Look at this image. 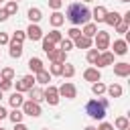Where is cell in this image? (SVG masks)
Masks as SVG:
<instances>
[{"mask_svg":"<svg viewBox=\"0 0 130 130\" xmlns=\"http://www.w3.org/2000/svg\"><path fill=\"white\" fill-rule=\"evenodd\" d=\"M65 18H67L73 26H77V24H85V22H89V18H91V10H89L87 6H81L79 2H71V4L67 6V14H65Z\"/></svg>","mask_w":130,"mask_h":130,"instance_id":"6da1fadb","label":"cell"},{"mask_svg":"<svg viewBox=\"0 0 130 130\" xmlns=\"http://www.w3.org/2000/svg\"><path fill=\"white\" fill-rule=\"evenodd\" d=\"M106 110H108V100H106V98L89 100V102H87V106H85L87 116H89V118H93V120H104Z\"/></svg>","mask_w":130,"mask_h":130,"instance_id":"7a4b0ae2","label":"cell"},{"mask_svg":"<svg viewBox=\"0 0 130 130\" xmlns=\"http://www.w3.org/2000/svg\"><path fill=\"white\" fill-rule=\"evenodd\" d=\"M20 108H22V114H24V116H30V118H39V116H41V106H39V102L24 100Z\"/></svg>","mask_w":130,"mask_h":130,"instance_id":"3957f363","label":"cell"},{"mask_svg":"<svg viewBox=\"0 0 130 130\" xmlns=\"http://www.w3.org/2000/svg\"><path fill=\"white\" fill-rule=\"evenodd\" d=\"M93 37H95V49H98L100 53L110 47V35H108L106 30H98Z\"/></svg>","mask_w":130,"mask_h":130,"instance_id":"277c9868","label":"cell"},{"mask_svg":"<svg viewBox=\"0 0 130 130\" xmlns=\"http://www.w3.org/2000/svg\"><path fill=\"white\" fill-rule=\"evenodd\" d=\"M57 91H59L61 98H67V100H73V98L77 95V89H75V85H73L71 81H65L61 87H57Z\"/></svg>","mask_w":130,"mask_h":130,"instance_id":"5b68a950","label":"cell"},{"mask_svg":"<svg viewBox=\"0 0 130 130\" xmlns=\"http://www.w3.org/2000/svg\"><path fill=\"white\" fill-rule=\"evenodd\" d=\"M35 85V75H22L18 81H16V91H28L30 87Z\"/></svg>","mask_w":130,"mask_h":130,"instance_id":"8992f818","label":"cell"},{"mask_svg":"<svg viewBox=\"0 0 130 130\" xmlns=\"http://www.w3.org/2000/svg\"><path fill=\"white\" fill-rule=\"evenodd\" d=\"M43 100H47L51 106H57V104H59V91H57V87H55V85H49V87L43 91Z\"/></svg>","mask_w":130,"mask_h":130,"instance_id":"52a82bcc","label":"cell"},{"mask_svg":"<svg viewBox=\"0 0 130 130\" xmlns=\"http://www.w3.org/2000/svg\"><path fill=\"white\" fill-rule=\"evenodd\" d=\"M24 32H26V37H28L30 41H41V39H43V30H41V26H39V24H32V22H30V26H28Z\"/></svg>","mask_w":130,"mask_h":130,"instance_id":"ba28073f","label":"cell"},{"mask_svg":"<svg viewBox=\"0 0 130 130\" xmlns=\"http://www.w3.org/2000/svg\"><path fill=\"white\" fill-rule=\"evenodd\" d=\"M112 63H114V53H110V51H102L98 61H95V65H100V67H108Z\"/></svg>","mask_w":130,"mask_h":130,"instance_id":"9c48e42d","label":"cell"},{"mask_svg":"<svg viewBox=\"0 0 130 130\" xmlns=\"http://www.w3.org/2000/svg\"><path fill=\"white\" fill-rule=\"evenodd\" d=\"M83 79H85V81L95 83V81H100V79H102V73H100V69H95V67H87V69L83 71Z\"/></svg>","mask_w":130,"mask_h":130,"instance_id":"30bf717a","label":"cell"},{"mask_svg":"<svg viewBox=\"0 0 130 130\" xmlns=\"http://www.w3.org/2000/svg\"><path fill=\"white\" fill-rule=\"evenodd\" d=\"M114 73H116L118 77H128V75H130V63H126V61L116 63V65H114Z\"/></svg>","mask_w":130,"mask_h":130,"instance_id":"8fae6325","label":"cell"},{"mask_svg":"<svg viewBox=\"0 0 130 130\" xmlns=\"http://www.w3.org/2000/svg\"><path fill=\"white\" fill-rule=\"evenodd\" d=\"M47 55H49V59H51L53 63H65V57H67V53L61 51V49H53V51L47 53Z\"/></svg>","mask_w":130,"mask_h":130,"instance_id":"7c38bea8","label":"cell"},{"mask_svg":"<svg viewBox=\"0 0 130 130\" xmlns=\"http://www.w3.org/2000/svg\"><path fill=\"white\" fill-rule=\"evenodd\" d=\"M104 22L106 24H110V26H116L118 22H122V16H120V12H106V18H104Z\"/></svg>","mask_w":130,"mask_h":130,"instance_id":"4fadbf2b","label":"cell"},{"mask_svg":"<svg viewBox=\"0 0 130 130\" xmlns=\"http://www.w3.org/2000/svg\"><path fill=\"white\" fill-rule=\"evenodd\" d=\"M35 81L41 83V85H49V81H51V73L45 71V69H41L39 73H35Z\"/></svg>","mask_w":130,"mask_h":130,"instance_id":"5bb4252c","label":"cell"},{"mask_svg":"<svg viewBox=\"0 0 130 130\" xmlns=\"http://www.w3.org/2000/svg\"><path fill=\"white\" fill-rule=\"evenodd\" d=\"M106 8L104 6H95L93 10H91V18L95 20V22H104V18H106Z\"/></svg>","mask_w":130,"mask_h":130,"instance_id":"9a60e30c","label":"cell"},{"mask_svg":"<svg viewBox=\"0 0 130 130\" xmlns=\"http://www.w3.org/2000/svg\"><path fill=\"white\" fill-rule=\"evenodd\" d=\"M75 47H77V49H89V47H91V37L79 35V37L75 39Z\"/></svg>","mask_w":130,"mask_h":130,"instance_id":"2e32d148","label":"cell"},{"mask_svg":"<svg viewBox=\"0 0 130 130\" xmlns=\"http://www.w3.org/2000/svg\"><path fill=\"white\" fill-rule=\"evenodd\" d=\"M10 43V57L12 59H18V57H22V45L20 43H14V41H8Z\"/></svg>","mask_w":130,"mask_h":130,"instance_id":"e0dca14e","label":"cell"},{"mask_svg":"<svg viewBox=\"0 0 130 130\" xmlns=\"http://www.w3.org/2000/svg\"><path fill=\"white\" fill-rule=\"evenodd\" d=\"M128 53V43L126 41H114V55H126Z\"/></svg>","mask_w":130,"mask_h":130,"instance_id":"ac0fdd59","label":"cell"},{"mask_svg":"<svg viewBox=\"0 0 130 130\" xmlns=\"http://www.w3.org/2000/svg\"><path fill=\"white\" fill-rule=\"evenodd\" d=\"M8 102H10V106H12V108H20V106H22V102H24V98H22V93H20V91H14V93L8 98Z\"/></svg>","mask_w":130,"mask_h":130,"instance_id":"d6986e66","label":"cell"},{"mask_svg":"<svg viewBox=\"0 0 130 130\" xmlns=\"http://www.w3.org/2000/svg\"><path fill=\"white\" fill-rule=\"evenodd\" d=\"M28 67H30L32 73H39V71L43 69V61H41L39 57H30V59H28Z\"/></svg>","mask_w":130,"mask_h":130,"instance_id":"ffe728a7","label":"cell"},{"mask_svg":"<svg viewBox=\"0 0 130 130\" xmlns=\"http://www.w3.org/2000/svg\"><path fill=\"white\" fill-rule=\"evenodd\" d=\"M106 91H108L110 98H120L122 95V85L120 83H112L110 87H106Z\"/></svg>","mask_w":130,"mask_h":130,"instance_id":"44dd1931","label":"cell"},{"mask_svg":"<svg viewBox=\"0 0 130 130\" xmlns=\"http://www.w3.org/2000/svg\"><path fill=\"white\" fill-rule=\"evenodd\" d=\"M28 100H32V102H41V100H43V89L32 85V87L28 89Z\"/></svg>","mask_w":130,"mask_h":130,"instance_id":"7402d4cb","label":"cell"},{"mask_svg":"<svg viewBox=\"0 0 130 130\" xmlns=\"http://www.w3.org/2000/svg\"><path fill=\"white\" fill-rule=\"evenodd\" d=\"M95 32H98V24H93V22H85V24H83L81 35H85V37H93Z\"/></svg>","mask_w":130,"mask_h":130,"instance_id":"603a6c76","label":"cell"},{"mask_svg":"<svg viewBox=\"0 0 130 130\" xmlns=\"http://www.w3.org/2000/svg\"><path fill=\"white\" fill-rule=\"evenodd\" d=\"M26 14H28V20H30V22H35V24L43 18V14H41V10H39V8H28V12H26Z\"/></svg>","mask_w":130,"mask_h":130,"instance_id":"cb8c5ba5","label":"cell"},{"mask_svg":"<svg viewBox=\"0 0 130 130\" xmlns=\"http://www.w3.org/2000/svg\"><path fill=\"white\" fill-rule=\"evenodd\" d=\"M49 20H51V24H53V26H61L65 18H63V14H61L59 10H55V12L51 14V18H49Z\"/></svg>","mask_w":130,"mask_h":130,"instance_id":"d4e9b609","label":"cell"},{"mask_svg":"<svg viewBox=\"0 0 130 130\" xmlns=\"http://www.w3.org/2000/svg\"><path fill=\"white\" fill-rule=\"evenodd\" d=\"M22 116H24V114H22V110H18V108H14V110L8 114V118L12 120V124H18V122H22Z\"/></svg>","mask_w":130,"mask_h":130,"instance_id":"484cf974","label":"cell"},{"mask_svg":"<svg viewBox=\"0 0 130 130\" xmlns=\"http://www.w3.org/2000/svg\"><path fill=\"white\" fill-rule=\"evenodd\" d=\"M61 75H63V77H67V79H69V77H73V75H75V67H73L71 63H63V71H61Z\"/></svg>","mask_w":130,"mask_h":130,"instance_id":"4316f807","label":"cell"},{"mask_svg":"<svg viewBox=\"0 0 130 130\" xmlns=\"http://www.w3.org/2000/svg\"><path fill=\"white\" fill-rule=\"evenodd\" d=\"M12 77H14V69H12V67H4V69L0 71V79L12 81Z\"/></svg>","mask_w":130,"mask_h":130,"instance_id":"83f0119b","label":"cell"},{"mask_svg":"<svg viewBox=\"0 0 130 130\" xmlns=\"http://www.w3.org/2000/svg\"><path fill=\"white\" fill-rule=\"evenodd\" d=\"M59 49L65 51V53L71 51V49H73V41H71V39H61V41H59Z\"/></svg>","mask_w":130,"mask_h":130,"instance_id":"f1b7e54d","label":"cell"},{"mask_svg":"<svg viewBox=\"0 0 130 130\" xmlns=\"http://www.w3.org/2000/svg\"><path fill=\"white\" fill-rule=\"evenodd\" d=\"M114 126H116L118 130H128V120H126L124 116H120V118H116V122H114Z\"/></svg>","mask_w":130,"mask_h":130,"instance_id":"f546056e","label":"cell"},{"mask_svg":"<svg viewBox=\"0 0 130 130\" xmlns=\"http://www.w3.org/2000/svg\"><path fill=\"white\" fill-rule=\"evenodd\" d=\"M24 39H26V32H24V30H16V32L12 35V39H10V41H14V43H20V45H22V43H24Z\"/></svg>","mask_w":130,"mask_h":130,"instance_id":"4dcf8cb0","label":"cell"},{"mask_svg":"<svg viewBox=\"0 0 130 130\" xmlns=\"http://www.w3.org/2000/svg\"><path fill=\"white\" fill-rule=\"evenodd\" d=\"M47 39H49V41H51V43H55V45H57V43H59V41H61V39H63V37H61V32H59V30H57V28H55V30H51V32H49V35H47Z\"/></svg>","mask_w":130,"mask_h":130,"instance_id":"1f68e13d","label":"cell"},{"mask_svg":"<svg viewBox=\"0 0 130 130\" xmlns=\"http://www.w3.org/2000/svg\"><path fill=\"white\" fill-rule=\"evenodd\" d=\"M85 57H87V61H89V63H93V65H95V61H98V57H100V51H98V49H89Z\"/></svg>","mask_w":130,"mask_h":130,"instance_id":"d6a6232c","label":"cell"},{"mask_svg":"<svg viewBox=\"0 0 130 130\" xmlns=\"http://www.w3.org/2000/svg\"><path fill=\"white\" fill-rule=\"evenodd\" d=\"M91 91H93V93H95V95H102V93H104V91H106V85H104V83H102V81H95V83H93V85H91Z\"/></svg>","mask_w":130,"mask_h":130,"instance_id":"836d02e7","label":"cell"},{"mask_svg":"<svg viewBox=\"0 0 130 130\" xmlns=\"http://www.w3.org/2000/svg\"><path fill=\"white\" fill-rule=\"evenodd\" d=\"M6 12H8V16H10V14H16V12H18V2L10 0V2L6 4Z\"/></svg>","mask_w":130,"mask_h":130,"instance_id":"e575fe53","label":"cell"},{"mask_svg":"<svg viewBox=\"0 0 130 130\" xmlns=\"http://www.w3.org/2000/svg\"><path fill=\"white\" fill-rule=\"evenodd\" d=\"M61 71H63V63H53L49 67V73L51 75H61Z\"/></svg>","mask_w":130,"mask_h":130,"instance_id":"d590c367","label":"cell"},{"mask_svg":"<svg viewBox=\"0 0 130 130\" xmlns=\"http://www.w3.org/2000/svg\"><path fill=\"white\" fill-rule=\"evenodd\" d=\"M53 49H55V43H51V41L45 37V39H43V51H45V53H51Z\"/></svg>","mask_w":130,"mask_h":130,"instance_id":"8d00e7d4","label":"cell"},{"mask_svg":"<svg viewBox=\"0 0 130 130\" xmlns=\"http://www.w3.org/2000/svg\"><path fill=\"white\" fill-rule=\"evenodd\" d=\"M67 35H69V39H71V41H75V39H77V37L81 35V30H79L77 26H71V28L67 30Z\"/></svg>","mask_w":130,"mask_h":130,"instance_id":"74e56055","label":"cell"},{"mask_svg":"<svg viewBox=\"0 0 130 130\" xmlns=\"http://www.w3.org/2000/svg\"><path fill=\"white\" fill-rule=\"evenodd\" d=\"M128 26H130V24H126V22H118V24H116V30H118L120 35H124V32L128 30Z\"/></svg>","mask_w":130,"mask_h":130,"instance_id":"f35d334b","label":"cell"},{"mask_svg":"<svg viewBox=\"0 0 130 130\" xmlns=\"http://www.w3.org/2000/svg\"><path fill=\"white\" fill-rule=\"evenodd\" d=\"M12 87V81H6V79H0V91H6Z\"/></svg>","mask_w":130,"mask_h":130,"instance_id":"ab89813d","label":"cell"},{"mask_svg":"<svg viewBox=\"0 0 130 130\" xmlns=\"http://www.w3.org/2000/svg\"><path fill=\"white\" fill-rule=\"evenodd\" d=\"M61 4H63L61 0H49V6H51L53 10H59V8H61Z\"/></svg>","mask_w":130,"mask_h":130,"instance_id":"60d3db41","label":"cell"},{"mask_svg":"<svg viewBox=\"0 0 130 130\" xmlns=\"http://www.w3.org/2000/svg\"><path fill=\"white\" fill-rule=\"evenodd\" d=\"M98 130H114V126H112V124H108V122H102V124L98 126Z\"/></svg>","mask_w":130,"mask_h":130,"instance_id":"b9f144b4","label":"cell"},{"mask_svg":"<svg viewBox=\"0 0 130 130\" xmlns=\"http://www.w3.org/2000/svg\"><path fill=\"white\" fill-rule=\"evenodd\" d=\"M8 41H10V39H8V35H6V32H0V45H6Z\"/></svg>","mask_w":130,"mask_h":130,"instance_id":"7bdbcfd3","label":"cell"},{"mask_svg":"<svg viewBox=\"0 0 130 130\" xmlns=\"http://www.w3.org/2000/svg\"><path fill=\"white\" fill-rule=\"evenodd\" d=\"M8 18V12H6V8H0V22L2 20H6Z\"/></svg>","mask_w":130,"mask_h":130,"instance_id":"ee69618b","label":"cell"},{"mask_svg":"<svg viewBox=\"0 0 130 130\" xmlns=\"http://www.w3.org/2000/svg\"><path fill=\"white\" fill-rule=\"evenodd\" d=\"M14 130H28V128H26L22 122H18V124H14Z\"/></svg>","mask_w":130,"mask_h":130,"instance_id":"f6af8a7d","label":"cell"},{"mask_svg":"<svg viewBox=\"0 0 130 130\" xmlns=\"http://www.w3.org/2000/svg\"><path fill=\"white\" fill-rule=\"evenodd\" d=\"M6 116H8V112H6V110L0 106V120H2V118H6Z\"/></svg>","mask_w":130,"mask_h":130,"instance_id":"bcb514c9","label":"cell"},{"mask_svg":"<svg viewBox=\"0 0 130 130\" xmlns=\"http://www.w3.org/2000/svg\"><path fill=\"white\" fill-rule=\"evenodd\" d=\"M85 130H98V128H93V126H87V128H85Z\"/></svg>","mask_w":130,"mask_h":130,"instance_id":"7dc6e473","label":"cell"},{"mask_svg":"<svg viewBox=\"0 0 130 130\" xmlns=\"http://www.w3.org/2000/svg\"><path fill=\"white\" fill-rule=\"evenodd\" d=\"M120 2H130V0H120Z\"/></svg>","mask_w":130,"mask_h":130,"instance_id":"c3c4849f","label":"cell"},{"mask_svg":"<svg viewBox=\"0 0 130 130\" xmlns=\"http://www.w3.org/2000/svg\"><path fill=\"white\" fill-rule=\"evenodd\" d=\"M83 2H93V0H83Z\"/></svg>","mask_w":130,"mask_h":130,"instance_id":"681fc988","label":"cell"},{"mask_svg":"<svg viewBox=\"0 0 130 130\" xmlns=\"http://www.w3.org/2000/svg\"><path fill=\"white\" fill-rule=\"evenodd\" d=\"M0 100H2V91H0Z\"/></svg>","mask_w":130,"mask_h":130,"instance_id":"f907efd6","label":"cell"},{"mask_svg":"<svg viewBox=\"0 0 130 130\" xmlns=\"http://www.w3.org/2000/svg\"><path fill=\"white\" fill-rule=\"evenodd\" d=\"M43 130H49V128H43Z\"/></svg>","mask_w":130,"mask_h":130,"instance_id":"816d5d0a","label":"cell"},{"mask_svg":"<svg viewBox=\"0 0 130 130\" xmlns=\"http://www.w3.org/2000/svg\"><path fill=\"white\" fill-rule=\"evenodd\" d=\"M0 130H4V128H2V126H0Z\"/></svg>","mask_w":130,"mask_h":130,"instance_id":"f5cc1de1","label":"cell"},{"mask_svg":"<svg viewBox=\"0 0 130 130\" xmlns=\"http://www.w3.org/2000/svg\"><path fill=\"white\" fill-rule=\"evenodd\" d=\"M14 2H18V0H14Z\"/></svg>","mask_w":130,"mask_h":130,"instance_id":"db71d44e","label":"cell"}]
</instances>
